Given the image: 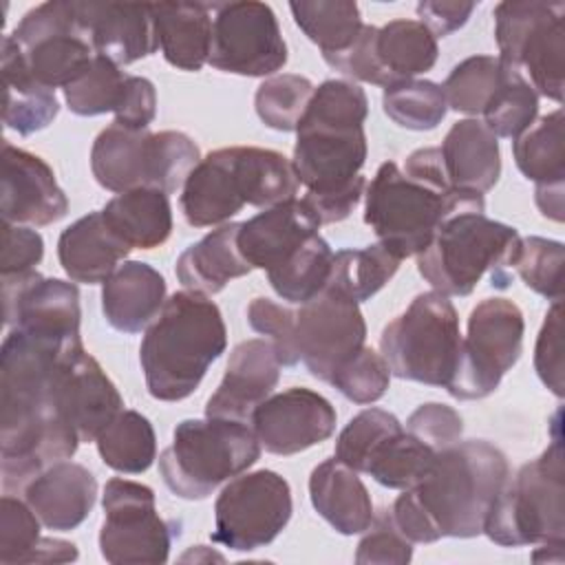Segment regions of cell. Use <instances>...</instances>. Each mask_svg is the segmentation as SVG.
Listing matches in <instances>:
<instances>
[{"label": "cell", "mask_w": 565, "mask_h": 565, "mask_svg": "<svg viewBox=\"0 0 565 565\" xmlns=\"http://www.w3.org/2000/svg\"><path fill=\"white\" fill-rule=\"evenodd\" d=\"M364 196V223L399 260L426 249L452 214L486 210L483 194L450 185L439 148L411 152L404 170L395 161H384Z\"/></svg>", "instance_id": "obj_1"}, {"label": "cell", "mask_w": 565, "mask_h": 565, "mask_svg": "<svg viewBox=\"0 0 565 565\" xmlns=\"http://www.w3.org/2000/svg\"><path fill=\"white\" fill-rule=\"evenodd\" d=\"M225 347L227 329L218 305L190 289L172 294L139 347L148 393L159 402L190 397Z\"/></svg>", "instance_id": "obj_2"}, {"label": "cell", "mask_w": 565, "mask_h": 565, "mask_svg": "<svg viewBox=\"0 0 565 565\" xmlns=\"http://www.w3.org/2000/svg\"><path fill=\"white\" fill-rule=\"evenodd\" d=\"M508 479V457L494 444L459 439L435 455L408 494L439 539H472L483 534L488 510Z\"/></svg>", "instance_id": "obj_3"}, {"label": "cell", "mask_w": 565, "mask_h": 565, "mask_svg": "<svg viewBox=\"0 0 565 565\" xmlns=\"http://www.w3.org/2000/svg\"><path fill=\"white\" fill-rule=\"evenodd\" d=\"M521 236L512 225L488 218L483 212H459L446 218L433 241L417 254V271L444 296H468L483 274L492 287L505 289Z\"/></svg>", "instance_id": "obj_4"}, {"label": "cell", "mask_w": 565, "mask_h": 565, "mask_svg": "<svg viewBox=\"0 0 565 565\" xmlns=\"http://www.w3.org/2000/svg\"><path fill=\"white\" fill-rule=\"evenodd\" d=\"M366 152L364 126L300 119L291 166L307 188L302 201L320 225L344 221L358 207L366 185L360 174Z\"/></svg>", "instance_id": "obj_5"}, {"label": "cell", "mask_w": 565, "mask_h": 565, "mask_svg": "<svg viewBox=\"0 0 565 565\" xmlns=\"http://www.w3.org/2000/svg\"><path fill=\"white\" fill-rule=\"evenodd\" d=\"M260 457V441L247 422L183 419L159 457L168 490L185 501L207 499L221 483L243 475Z\"/></svg>", "instance_id": "obj_6"}, {"label": "cell", "mask_w": 565, "mask_h": 565, "mask_svg": "<svg viewBox=\"0 0 565 565\" xmlns=\"http://www.w3.org/2000/svg\"><path fill=\"white\" fill-rule=\"evenodd\" d=\"M565 468L556 428L552 444L505 481L488 510L483 534L501 547L565 543Z\"/></svg>", "instance_id": "obj_7"}, {"label": "cell", "mask_w": 565, "mask_h": 565, "mask_svg": "<svg viewBox=\"0 0 565 565\" xmlns=\"http://www.w3.org/2000/svg\"><path fill=\"white\" fill-rule=\"evenodd\" d=\"M199 161L201 150L185 132L132 130L115 121L95 137L90 148L95 181L115 194L135 188L174 194Z\"/></svg>", "instance_id": "obj_8"}, {"label": "cell", "mask_w": 565, "mask_h": 565, "mask_svg": "<svg viewBox=\"0 0 565 565\" xmlns=\"http://www.w3.org/2000/svg\"><path fill=\"white\" fill-rule=\"evenodd\" d=\"M380 351L391 375L446 388L461 351L455 305L435 289L417 294L406 311L382 329Z\"/></svg>", "instance_id": "obj_9"}, {"label": "cell", "mask_w": 565, "mask_h": 565, "mask_svg": "<svg viewBox=\"0 0 565 565\" xmlns=\"http://www.w3.org/2000/svg\"><path fill=\"white\" fill-rule=\"evenodd\" d=\"M565 4L543 0H505L494 7L499 62L527 73L536 95L563 102Z\"/></svg>", "instance_id": "obj_10"}, {"label": "cell", "mask_w": 565, "mask_h": 565, "mask_svg": "<svg viewBox=\"0 0 565 565\" xmlns=\"http://www.w3.org/2000/svg\"><path fill=\"white\" fill-rule=\"evenodd\" d=\"M525 320L508 298H486L468 316V333L461 338L459 364L446 386L455 399H483L492 395L503 375L523 351Z\"/></svg>", "instance_id": "obj_11"}, {"label": "cell", "mask_w": 565, "mask_h": 565, "mask_svg": "<svg viewBox=\"0 0 565 565\" xmlns=\"http://www.w3.org/2000/svg\"><path fill=\"white\" fill-rule=\"evenodd\" d=\"M104 523L99 530V552L113 565L166 563L177 523L159 516L150 486L113 477L104 486Z\"/></svg>", "instance_id": "obj_12"}, {"label": "cell", "mask_w": 565, "mask_h": 565, "mask_svg": "<svg viewBox=\"0 0 565 565\" xmlns=\"http://www.w3.org/2000/svg\"><path fill=\"white\" fill-rule=\"evenodd\" d=\"M9 35L31 77L51 90L66 88L97 55L71 0H49L33 7Z\"/></svg>", "instance_id": "obj_13"}, {"label": "cell", "mask_w": 565, "mask_h": 565, "mask_svg": "<svg viewBox=\"0 0 565 565\" xmlns=\"http://www.w3.org/2000/svg\"><path fill=\"white\" fill-rule=\"evenodd\" d=\"M291 490L274 470H254L230 479L214 503L212 541L236 552L269 545L291 519Z\"/></svg>", "instance_id": "obj_14"}, {"label": "cell", "mask_w": 565, "mask_h": 565, "mask_svg": "<svg viewBox=\"0 0 565 565\" xmlns=\"http://www.w3.org/2000/svg\"><path fill=\"white\" fill-rule=\"evenodd\" d=\"M276 13L256 0L212 4V49L207 64L216 71L267 77L287 64Z\"/></svg>", "instance_id": "obj_15"}, {"label": "cell", "mask_w": 565, "mask_h": 565, "mask_svg": "<svg viewBox=\"0 0 565 565\" xmlns=\"http://www.w3.org/2000/svg\"><path fill=\"white\" fill-rule=\"evenodd\" d=\"M366 340L360 302L324 287L296 311V349L309 373L322 382L353 358Z\"/></svg>", "instance_id": "obj_16"}, {"label": "cell", "mask_w": 565, "mask_h": 565, "mask_svg": "<svg viewBox=\"0 0 565 565\" xmlns=\"http://www.w3.org/2000/svg\"><path fill=\"white\" fill-rule=\"evenodd\" d=\"M2 313L7 327L64 347H79V291L62 278L38 271L2 278Z\"/></svg>", "instance_id": "obj_17"}, {"label": "cell", "mask_w": 565, "mask_h": 565, "mask_svg": "<svg viewBox=\"0 0 565 565\" xmlns=\"http://www.w3.org/2000/svg\"><path fill=\"white\" fill-rule=\"evenodd\" d=\"M55 415L79 437L82 444L97 435L124 411V399L102 364L84 349L66 358L51 386Z\"/></svg>", "instance_id": "obj_18"}, {"label": "cell", "mask_w": 565, "mask_h": 565, "mask_svg": "<svg viewBox=\"0 0 565 565\" xmlns=\"http://www.w3.org/2000/svg\"><path fill=\"white\" fill-rule=\"evenodd\" d=\"M252 428L271 455H296L329 439L335 430L333 404L305 386L271 393L252 413Z\"/></svg>", "instance_id": "obj_19"}, {"label": "cell", "mask_w": 565, "mask_h": 565, "mask_svg": "<svg viewBox=\"0 0 565 565\" xmlns=\"http://www.w3.org/2000/svg\"><path fill=\"white\" fill-rule=\"evenodd\" d=\"M0 212L4 223L51 225L68 214V199L53 168L38 154L9 141L2 143Z\"/></svg>", "instance_id": "obj_20"}, {"label": "cell", "mask_w": 565, "mask_h": 565, "mask_svg": "<svg viewBox=\"0 0 565 565\" xmlns=\"http://www.w3.org/2000/svg\"><path fill=\"white\" fill-rule=\"evenodd\" d=\"M280 360L269 340L252 338L238 342L227 360L218 388L205 404V417L249 422L280 380Z\"/></svg>", "instance_id": "obj_21"}, {"label": "cell", "mask_w": 565, "mask_h": 565, "mask_svg": "<svg viewBox=\"0 0 565 565\" xmlns=\"http://www.w3.org/2000/svg\"><path fill=\"white\" fill-rule=\"evenodd\" d=\"M79 24L97 55L128 66L159 49L152 4L146 2H75Z\"/></svg>", "instance_id": "obj_22"}, {"label": "cell", "mask_w": 565, "mask_h": 565, "mask_svg": "<svg viewBox=\"0 0 565 565\" xmlns=\"http://www.w3.org/2000/svg\"><path fill=\"white\" fill-rule=\"evenodd\" d=\"M320 221L302 199H289L265 207L238 227L236 245L252 269L269 271L309 236L318 234Z\"/></svg>", "instance_id": "obj_23"}, {"label": "cell", "mask_w": 565, "mask_h": 565, "mask_svg": "<svg viewBox=\"0 0 565 565\" xmlns=\"http://www.w3.org/2000/svg\"><path fill=\"white\" fill-rule=\"evenodd\" d=\"M22 494L44 527L68 532L88 519L97 499V481L82 463L62 459L44 468Z\"/></svg>", "instance_id": "obj_24"}, {"label": "cell", "mask_w": 565, "mask_h": 565, "mask_svg": "<svg viewBox=\"0 0 565 565\" xmlns=\"http://www.w3.org/2000/svg\"><path fill=\"white\" fill-rule=\"evenodd\" d=\"M439 152L446 177L455 190L486 194L501 177L499 139L477 117L455 121Z\"/></svg>", "instance_id": "obj_25"}, {"label": "cell", "mask_w": 565, "mask_h": 565, "mask_svg": "<svg viewBox=\"0 0 565 565\" xmlns=\"http://www.w3.org/2000/svg\"><path fill=\"white\" fill-rule=\"evenodd\" d=\"M166 302V278L148 263L119 265L102 287L106 322L121 333H139L157 318Z\"/></svg>", "instance_id": "obj_26"}, {"label": "cell", "mask_w": 565, "mask_h": 565, "mask_svg": "<svg viewBox=\"0 0 565 565\" xmlns=\"http://www.w3.org/2000/svg\"><path fill=\"white\" fill-rule=\"evenodd\" d=\"M128 254L130 247L110 232L102 210L88 212L64 227L57 241V258L64 274L84 285L106 282Z\"/></svg>", "instance_id": "obj_27"}, {"label": "cell", "mask_w": 565, "mask_h": 565, "mask_svg": "<svg viewBox=\"0 0 565 565\" xmlns=\"http://www.w3.org/2000/svg\"><path fill=\"white\" fill-rule=\"evenodd\" d=\"M309 499L316 512L344 536L364 532L375 516L366 486L353 468L335 457L311 470Z\"/></svg>", "instance_id": "obj_28"}, {"label": "cell", "mask_w": 565, "mask_h": 565, "mask_svg": "<svg viewBox=\"0 0 565 565\" xmlns=\"http://www.w3.org/2000/svg\"><path fill=\"white\" fill-rule=\"evenodd\" d=\"M179 205L192 227L221 225L243 210L245 199L232 170L227 148H218L199 161L181 188Z\"/></svg>", "instance_id": "obj_29"}, {"label": "cell", "mask_w": 565, "mask_h": 565, "mask_svg": "<svg viewBox=\"0 0 565 565\" xmlns=\"http://www.w3.org/2000/svg\"><path fill=\"white\" fill-rule=\"evenodd\" d=\"M152 20L166 62L181 71H201L212 49V4L157 2Z\"/></svg>", "instance_id": "obj_30"}, {"label": "cell", "mask_w": 565, "mask_h": 565, "mask_svg": "<svg viewBox=\"0 0 565 565\" xmlns=\"http://www.w3.org/2000/svg\"><path fill=\"white\" fill-rule=\"evenodd\" d=\"M238 227L241 223L221 225L181 252L174 271L185 289L214 296L223 291L230 280L252 271L236 245Z\"/></svg>", "instance_id": "obj_31"}, {"label": "cell", "mask_w": 565, "mask_h": 565, "mask_svg": "<svg viewBox=\"0 0 565 565\" xmlns=\"http://www.w3.org/2000/svg\"><path fill=\"white\" fill-rule=\"evenodd\" d=\"M0 71L4 86L2 121L22 137L44 130L60 113L55 90L38 84L24 66L22 53L11 35L2 38Z\"/></svg>", "instance_id": "obj_32"}, {"label": "cell", "mask_w": 565, "mask_h": 565, "mask_svg": "<svg viewBox=\"0 0 565 565\" xmlns=\"http://www.w3.org/2000/svg\"><path fill=\"white\" fill-rule=\"evenodd\" d=\"M110 232L130 249H154L172 234V207L166 192L135 188L115 194L102 210Z\"/></svg>", "instance_id": "obj_33"}, {"label": "cell", "mask_w": 565, "mask_h": 565, "mask_svg": "<svg viewBox=\"0 0 565 565\" xmlns=\"http://www.w3.org/2000/svg\"><path fill=\"white\" fill-rule=\"evenodd\" d=\"M227 154L245 205L271 207L296 199L300 181L282 152L258 146H230Z\"/></svg>", "instance_id": "obj_34"}, {"label": "cell", "mask_w": 565, "mask_h": 565, "mask_svg": "<svg viewBox=\"0 0 565 565\" xmlns=\"http://www.w3.org/2000/svg\"><path fill=\"white\" fill-rule=\"evenodd\" d=\"M375 53L391 86L430 71L437 62L439 46L437 38L419 20L399 18L377 29Z\"/></svg>", "instance_id": "obj_35"}, {"label": "cell", "mask_w": 565, "mask_h": 565, "mask_svg": "<svg viewBox=\"0 0 565 565\" xmlns=\"http://www.w3.org/2000/svg\"><path fill=\"white\" fill-rule=\"evenodd\" d=\"M514 163L527 181L536 185L565 183V132L563 110L536 119L512 141Z\"/></svg>", "instance_id": "obj_36"}, {"label": "cell", "mask_w": 565, "mask_h": 565, "mask_svg": "<svg viewBox=\"0 0 565 565\" xmlns=\"http://www.w3.org/2000/svg\"><path fill=\"white\" fill-rule=\"evenodd\" d=\"M331 263L333 252L329 243L320 234H313L271 267L267 271V280L282 300L305 305L327 287Z\"/></svg>", "instance_id": "obj_37"}, {"label": "cell", "mask_w": 565, "mask_h": 565, "mask_svg": "<svg viewBox=\"0 0 565 565\" xmlns=\"http://www.w3.org/2000/svg\"><path fill=\"white\" fill-rule=\"evenodd\" d=\"M102 461L124 475H141L157 459V435L148 417L121 411L95 439Z\"/></svg>", "instance_id": "obj_38"}, {"label": "cell", "mask_w": 565, "mask_h": 565, "mask_svg": "<svg viewBox=\"0 0 565 565\" xmlns=\"http://www.w3.org/2000/svg\"><path fill=\"white\" fill-rule=\"evenodd\" d=\"M289 11L298 29L318 44L322 57L349 49L364 26L360 7L351 0L289 2Z\"/></svg>", "instance_id": "obj_39"}, {"label": "cell", "mask_w": 565, "mask_h": 565, "mask_svg": "<svg viewBox=\"0 0 565 565\" xmlns=\"http://www.w3.org/2000/svg\"><path fill=\"white\" fill-rule=\"evenodd\" d=\"M399 263L402 260L382 243H373L360 249H340L333 254L327 287H333L355 302H364L395 276Z\"/></svg>", "instance_id": "obj_40"}, {"label": "cell", "mask_w": 565, "mask_h": 565, "mask_svg": "<svg viewBox=\"0 0 565 565\" xmlns=\"http://www.w3.org/2000/svg\"><path fill=\"white\" fill-rule=\"evenodd\" d=\"M435 450L415 439L404 428L388 435L369 457L364 475L391 490H408L417 486L433 466Z\"/></svg>", "instance_id": "obj_41"}, {"label": "cell", "mask_w": 565, "mask_h": 565, "mask_svg": "<svg viewBox=\"0 0 565 565\" xmlns=\"http://www.w3.org/2000/svg\"><path fill=\"white\" fill-rule=\"evenodd\" d=\"M481 115L486 128L497 139H516L536 121L539 95L523 77V73L503 66L501 82Z\"/></svg>", "instance_id": "obj_42"}, {"label": "cell", "mask_w": 565, "mask_h": 565, "mask_svg": "<svg viewBox=\"0 0 565 565\" xmlns=\"http://www.w3.org/2000/svg\"><path fill=\"white\" fill-rule=\"evenodd\" d=\"M386 117L406 130H433L448 113L441 84L430 79H404L384 88Z\"/></svg>", "instance_id": "obj_43"}, {"label": "cell", "mask_w": 565, "mask_h": 565, "mask_svg": "<svg viewBox=\"0 0 565 565\" xmlns=\"http://www.w3.org/2000/svg\"><path fill=\"white\" fill-rule=\"evenodd\" d=\"M128 73H124L115 62L108 57L95 55L86 71L73 79L64 90V102L71 113L79 117H95L104 113H115L124 88H126Z\"/></svg>", "instance_id": "obj_44"}, {"label": "cell", "mask_w": 565, "mask_h": 565, "mask_svg": "<svg viewBox=\"0 0 565 565\" xmlns=\"http://www.w3.org/2000/svg\"><path fill=\"white\" fill-rule=\"evenodd\" d=\"M316 86L311 79L296 73H280L267 77L254 95V106L258 119L280 132H291L298 128Z\"/></svg>", "instance_id": "obj_45"}, {"label": "cell", "mask_w": 565, "mask_h": 565, "mask_svg": "<svg viewBox=\"0 0 565 565\" xmlns=\"http://www.w3.org/2000/svg\"><path fill=\"white\" fill-rule=\"evenodd\" d=\"M503 66L494 55H472L459 62L441 84L448 108L466 115H481L494 95Z\"/></svg>", "instance_id": "obj_46"}, {"label": "cell", "mask_w": 565, "mask_h": 565, "mask_svg": "<svg viewBox=\"0 0 565 565\" xmlns=\"http://www.w3.org/2000/svg\"><path fill=\"white\" fill-rule=\"evenodd\" d=\"M563 265L565 247L561 241L525 236L521 238L512 269L525 287L554 302L563 298Z\"/></svg>", "instance_id": "obj_47"}, {"label": "cell", "mask_w": 565, "mask_h": 565, "mask_svg": "<svg viewBox=\"0 0 565 565\" xmlns=\"http://www.w3.org/2000/svg\"><path fill=\"white\" fill-rule=\"evenodd\" d=\"M399 419L384 408H364L335 439V459L355 472H364L371 452L393 433L402 430Z\"/></svg>", "instance_id": "obj_48"}, {"label": "cell", "mask_w": 565, "mask_h": 565, "mask_svg": "<svg viewBox=\"0 0 565 565\" xmlns=\"http://www.w3.org/2000/svg\"><path fill=\"white\" fill-rule=\"evenodd\" d=\"M329 384L355 404H373L384 397L391 384V369L382 353L362 347L331 375Z\"/></svg>", "instance_id": "obj_49"}, {"label": "cell", "mask_w": 565, "mask_h": 565, "mask_svg": "<svg viewBox=\"0 0 565 565\" xmlns=\"http://www.w3.org/2000/svg\"><path fill=\"white\" fill-rule=\"evenodd\" d=\"M42 521L26 501L2 494L0 499V563H24L29 552L38 545Z\"/></svg>", "instance_id": "obj_50"}, {"label": "cell", "mask_w": 565, "mask_h": 565, "mask_svg": "<svg viewBox=\"0 0 565 565\" xmlns=\"http://www.w3.org/2000/svg\"><path fill=\"white\" fill-rule=\"evenodd\" d=\"M247 322L256 333L267 335L282 366H296L300 362L296 349V311L258 296L247 305Z\"/></svg>", "instance_id": "obj_51"}, {"label": "cell", "mask_w": 565, "mask_h": 565, "mask_svg": "<svg viewBox=\"0 0 565 565\" xmlns=\"http://www.w3.org/2000/svg\"><path fill=\"white\" fill-rule=\"evenodd\" d=\"M413 558V543L395 527L391 510L384 508L373 516L358 543L355 563L360 565H406Z\"/></svg>", "instance_id": "obj_52"}, {"label": "cell", "mask_w": 565, "mask_h": 565, "mask_svg": "<svg viewBox=\"0 0 565 565\" xmlns=\"http://www.w3.org/2000/svg\"><path fill=\"white\" fill-rule=\"evenodd\" d=\"M534 369L539 380L556 395H565L563 382V302L554 300L545 313L534 347Z\"/></svg>", "instance_id": "obj_53"}, {"label": "cell", "mask_w": 565, "mask_h": 565, "mask_svg": "<svg viewBox=\"0 0 565 565\" xmlns=\"http://www.w3.org/2000/svg\"><path fill=\"white\" fill-rule=\"evenodd\" d=\"M406 433H411L415 439L439 452L461 439L463 419L448 404L426 402L417 406L406 419Z\"/></svg>", "instance_id": "obj_54"}, {"label": "cell", "mask_w": 565, "mask_h": 565, "mask_svg": "<svg viewBox=\"0 0 565 565\" xmlns=\"http://www.w3.org/2000/svg\"><path fill=\"white\" fill-rule=\"evenodd\" d=\"M375 40H377V26L364 24L349 49H344L340 53H333V55H327L324 62L331 68L340 71L342 75H347L351 79L386 88L388 82H386V75H384V71L377 62Z\"/></svg>", "instance_id": "obj_55"}, {"label": "cell", "mask_w": 565, "mask_h": 565, "mask_svg": "<svg viewBox=\"0 0 565 565\" xmlns=\"http://www.w3.org/2000/svg\"><path fill=\"white\" fill-rule=\"evenodd\" d=\"M42 258H44V241L40 232L26 225H13L2 221V260H0L2 278L31 274L42 263Z\"/></svg>", "instance_id": "obj_56"}, {"label": "cell", "mask_w": 565, "mask_h": 565, "mask_svg": "<svg viewBox=\"0 0 565 565\" xmlns=\"http://www.w3.org/2000/svg\"><path fill=\"white\" fill-rule=\"evenodd\" d=\"M157 115V90L148 77L128 75L121 102L115 110V124L132 130H143Z\"/></svg>", "instance_id": "obj_57"}, {"label": "cell", "mask_w": 565, "mask_h": 565, "mask_svg": "<svg viewBox=\"0 0 565 565\" xmlns=\"http://www.w3.org/2000/svg\"><path fill=\"white\" fill-rule=\"evenodd\" d=\"M477 9L475 2H446V0H424L417 4L419 22L435 35L446 38L459 31L472 11Z\"/></svg>", "instance_id": "obj_58"}, {"label": "cell", "mask_w": 565, "mask_h": 565, "mask_svg": "<svg viewBox=\"0 0 565 565\" xmlns=\"http://www.w3.org/2000/svg\"><path fill=\"white\" fill-rule=\"evenodd\" d=\"M77 556L79 554L73 543L62 541V539L42 536L38 541V545L29 552L24 563H68V561H77Z\"/></svg>", "instance_id": "obj_59"}, {"label": "cell", "mask_w": 565, "mask_h": 565, "mask_svg": "<svg viewBox=\"0 0 565 565\" xmlns=\"http://www.w3.org/2000/svg\"><path fill=\"white\" fill-rule=\"evenodd\" d=\"M536 205L543 216L561 223L563 221V183L536 185Z\"/></svg>", "instance_id": "obj_60"}]
</instances>
